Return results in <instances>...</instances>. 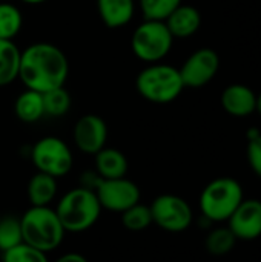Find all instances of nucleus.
Listing matches in <instances>:
<instances>
[{"label": "nucleus", "instance_id": "19", "mask_svg": "<svg viewBox=\"0 0 261 262\" xmlns=\"http://www.w3.org/2000/svg\"><path fill=\"white\" fill-rule=\"evenodd\" d=\"M22 51L14 40H0V88L18 78Z\"/></svg>", "mask_w": 261, "mask_h": 262}, {"label": "nucleus", "instance_id": "16", "mask_svg": "<svg viewBox=\"0 0 261 262\" xmlns=\"http://www.w3.org/2000/svg\"><path fill=\"white\" fill-rule=\"evenodd\" d=\"M95 172L103 180L123 178L128 173V158L123 152L114 147H103L94 155Z\"/></svg>", "mask_w": 261, "mask_h": 262}, {"label": "nucleus", "instance_id": "5", "mask_svg": "<svg viewBox=\"0 0 261 262\" xmlns=\"http://www.w3.org/2000/svg\"><path fill=\"white\" fill-rule=\"evenodd\" d=\"M245 200L242 184L229 177L212 180L200 195L202 216L211 223L228 221Z\"/></svg>", "mask_w": 261, "mask_h": 262}, {"label": "nucleus", "instance_id": "12", "mask_svg": "<svg viewBox=\"0 0 261 262\" xmlns=\"http://www.w3.org/2000/svg\"><path fill=\"white\" fill-rule=\"evenodd\" d=\"M231 232L237 239L254 241L261 236V201L243 200L228 220Z\"/></svg>", "mask_w": 261, "mask_h": 262}, {"label": "nucleus", "instance_id": "30", "mask_svg": "<svg viewBox=\"0 0 261 262\" xmlns=\"http://www.w3.org/2000/svg\"><path fill=\"white\" fill-rule=\"evenodd\" d=\"M20 2H23L26 5H40V3H45L48 0H20Z\"/></svg>", "mask_w": 261, "mask_h": 262}, {"label": "nucleus", "instance_id": "11", "mask_svg": "<svg viewBox=\"0 0 261 262\" xmlns=\"http://www.w3.org/2000/svg\"><path fill=\"white\" fill-rule=\"evenodd\" d=\"M74 143L77 149L88 155H95L106 146L108 126L105 120L94 114H86L78 118L74 126Z\"/></svg>", "mask_w": 261, "mask_h": 262}, {"label": "nucleus", "instance_id": "14", "mask_svg": "<svg viewBox=\"0 0 261 262\" xmlns=\"http://www.w3.org/2000/svg\"><path fill=\"white\" fill-rule=\"evenodd\" d=\"M97 11L102 21L111 28L118 29L126 26L135 14L134 0H97Z\"/></svg>", "mask_w": 261, "mask_h": 262}, {"label": "nucleus", "instance_id": "13", "mask_svg": "<svg viewBox=\"0 0 261 262\" xmlns=\"http://www.w3.org/2000/svg\"><path fill=\"white\" fill-rule=\"evenodd\" d=\"M222 106L232 117H248L257 109V94L246 84H231L222 94Z\"/></svg>", "mask_w": 261, "mask_h": 262}, {"label": "nucleus", "instance_id": "7", "mask_svg": "<svg viewBox=\"0 0 261 262\" xmlns=\"http://www.w3.org/2000/svg\"><path fill=\"white\" fill-rule=\"evenodd\" d=\"M31 160L37 172L54 178L65 177L74 166V155L69 146L58 137H43L31 149Z\"/></svg>", "mask_w": 261, "mask_h": 262}, {"label": "nucleus", "instance_id": "20", "mask_svg": "<svg viewBox=\"0 0 261 262\" xmlns=\"http://www.w3.org/2000/svg\"><path fill=\"white\" fill-rule=\"evenodd\" d=\"M23 17L20 9L8 2L0 3V40H14L20 32Z\"/></svg>", "mask_w": 261, "mask_h": 262}, {"label": "nucleus", "instance_id": "4", "mask_svg": "<svg viewBox=\"0 0 261 262\" xmlns=\"http://www.w3.org/2000/svg\"><path fill=\"white\" fill-rule=\"evenodd\" d=\"M135 88L146 101L168 104L180 97L185 84L177 68L158 61L151 63L140 71L135 80Z\"/></svg>", "mask_w": 261, "mask_h": 262}, {"label": "nucleus", "instance_id": "10", "mask_svg": "<svg viewBox=\"0 0 261 262\" xmlns=\"http://www.w3.org/2000/svg\"><path fill=\"white\" fill-rule=\"evenodd\" d=\"M220 68V57L211 48L197 49L191 54L183 66L178 69L185 88L198 89L206 86L218 72Z\"/></svg>", "mask_w": 261, "mask_h": 262}, {"label": "nucleus", "instance_id": "29", "mask_svg": "<svg viewBox=\"0 0 261 262\" xmlns=\"http://www.w3.org/2000/svg\"><path fill=\"white\" fill-rule=\"evenodd\" d=\"M55 262H88V259L80 255V253H75V252H69V253H65L62 255Z\"/></svg>", "mask_w": 261, "mask_h": 262}, {"label": "nucleus", "instance_id": "25", "mask_svg": "<svg viewBox=\"0 0 261 262\" xmlns=\"http://www.w3.org/2000/svg\"><path fill=\"white\" fill-rule=\"evenodd\" d=\"M23 243L20 218L3 216L0 218V252H6Z\"/></svg>", "mask_w": 261, "mask_h": 262}, {"label": "nucleus", "instance_id": "2", "mask_svg": "<svg viewBox=\"0 0 261 262\" xmlns=\"http://www.w3.org/2000/svg\"><path fill=\"white\" fill-rule=\"evenodd\" d=\"M54 210L65 232L83 233L98 221L102 206L94 190L78 186L68 190L58 200Z\"/></svg>", "mask_w": 261, "mask_h": 262}, {"label": "nucleus", "instance_id": "8", "mask_svg": "<svg viewBox=\"0 0 261 262\" xmlns=\"http://www.w3.org/2000/svg\"><path fill=\"white\" fill-rule=\"evenodd\" d=\"M149 209L152 215V223L169 233H180L188 230L194 220L189 203L182 196L171 193L157 196L151 203Z\"/></svg>", "mask_w": 261, "mask_h": 262}, {"label": "nucleus", "instance_id": "17", "mask_svg": "<svg viewBox=\"0 0 261 262\" xmlns=\"http://www.w3.org/2000/svg\"><path fill=\"white\" fill-rule=\"evenodd\" d=\"M57 189V178L43 172H37L28 183V200L34 207H46L54 201Z\"/></svg>", "mask_w": 261, "mask_h": 262}, {"label": "nucleus", "instance_id": "22", "mask_svg": "<svg viewBox=\"0 0 261 262\" xmlns=\"http://www.w3.org/2000/svg\"><path fill=\"white\" fill-rule=\"evenodd\" d=\"M122 215V224L129 232H142L146 230L152 224V215L149 206L142 203L134 204L132 207L126 209Z\"/></svg>", "mask_w": 261, "mask_h": 262}, {"label": "nucleus", "instance_id": "24", "mask_svg": "<svg viewBox=\"0 0 261 262\" xmlns=\"http://www.w3.org/2000/svg\"><path fill=\"white\" fill-rule=\"evenodd\" d=\"M43 107L45 115L49 117H63L71 109V95L69 92L62 86L51 89L43 94Z\"/></svg>", "mask_w": 261, "mask_h": 262}, {"label": "nucleus", "instance_id": "23", "mask_svg": "<svg viewBox=\"0 0 261 262\" xmlns=\"http://www.w3.org/2000/svg\"><path fill=\"white\" fill-rule=\"evenodd\" d=\"M180 5L182 0H138L143 18L157 21H165Z\"/></svg>", "mask_w": 261, "mask_h": 262}, {"label": "nucleus", "instance_id": "1", "mask_svg": "<svg viewBox=\"0 0 261 262\" xmlns=\"http://www.w3.org/2000/svg\"><path fill=\"white\" fill-rule=\"evenodd\" d=\"M68 74V58L55 45L40 41L22 51L18 78L26 89L45 94L51 89L62 88L66 83Z\"/></svg>", "mask_w": 261, "mask_h": 262}, {"label": "nucleus", "instance_id": "18", "mask_svg": "<svg viewBox=\"0 0 261 262\" xmlns=\"http://www.w3.org/2000/svg\"><path fill=\"white\" fill-rule=\"evenodd\" d=\"M14 112L17 118L23 123H35L45 115L43 107V94L25 89L14 103Z\"/></svg>", "mask_w": 261, "mask_h": 262}, {"label": "nucleus", "instance_id": "31", "mask_svg": "<svg viewBox=\"0 0 261 262\" xmlns=\"http://www.w3.org/2000/svg\"><path fill=\"white\" fill-rule=\"evenodd\" d=\"M255 111L261 115V94L260 95H257V109H255Z\"/></svg>", "mask_w": 261, "mask_h": 262}, {"label": "nucleus", "instance_id": "28", "mask_svg": "<svg viewBox=\"0 0 261 262\" xmlns=\"http://www.w3.org/2000/svg\"><path fill=\"white\" fill-rule=\"evenodd\" d=\"M102 180H103V178H102L95 170L85 172V173L80 177V186L85 187V189H89V190H94V192H95V189L98 187V184H100Z\"/></svg>", "mask_w": 261, "mask_h": 262}, {"label": "nucleus", "instance_id": "15", "mask_svg": "<svg viewBox=\"0 0 261 262\" xmlns=\"http://www.w3.org/2000/svg\"><path fill=\"white\" fill-rule=\"evenodd\" d=\"M165 23L174 38H188L198 31L202 25V15L197 8L191 5H180L165 20Z\"/></svg>", "mask_w": 261, "mask_h": 262}, {"label": "nucleus", "instance_id": "6", "mask_svg": "<svg viewBox=\"0 0 261 262\" xmlns=\"http://www.w3.org/2000/svg\"><path fill=\"white\" fill-rule=\"evenodd\" d=\"M174 37L165 21L143 20L132 32L131 49L137 58L146 63L162 61L171 51Z\"/></svg>", "mask_w": 261, "mask_h": 262}, {"label": "nucleus", "instance_id": "27", "mask_svg": "<svg viewBox=\"0 0 261 262\" xmlns=\"http://www.w3.org/2000/svg\"><path fill=\"white\" fill-rule=\"evenodd\" d=\"M248 163L252 172L261 178V134L254 130V135H249L248 143Z\"/></svg>", "mask_w": 261, "mask_h": 262}, {"label": "nucleus", "instance_id": "21", "mask_svg": "<svg viewBox=\"0 0 261 262\" xmlns=\"http://www.w3.org/2000/svg\"><path fill=\"white\" fill-rule=\"evenodd\" d=\"M235 243H237V238L231 232L229 227H217L208 235L205 246H206V250L212 256H225L229 252H232V249L235 247Z\"/></svg>", "mask_w": 261, "mask_h": 262}, {"label": "nucleus", "instance_id": "9", "mask_svg": "<svg viewBox=\"0 0 261 262\" xmlns=\"http://www.w3.org/2000/svg\"><path fill=\"white\" fill-rule=\"evenodd\" d=\"M95 195L102 209L117 213H123L126 209L140 203L142 196L138 186L126 177L115 180H102L98 187L95 189Z\"/></svg>", "mask_w": 261, "mask_h": 262}, {"label": "nucleus", "instance_id": "3", "mask_svg": "<svg viewBox=\"0 0 261 262\" xmlns=\"http://www.w3.org/2000/svg\"><path fill=\"white\" fill-rule=\"evenodd\" d=\"M20 226L23 243L43 253H49L58 249L66 233L55 210L49 206H31L20 216Z\"/></svg>", "mask_w": 261, "mask_h": 262}, {"label": "nucleus", "instance_id": "26", "mask_svg": "<svg viewBox=\"0 0 261 262\" xmlns=\"http://www.w3.org/2000/svg\"><path fill=\"white\" fill-rule=\"evenodd\" d=\"M2 262H49L46 253L20 243L18 246L2 253Z\"/></svg>", "mask_w": 261, "mask_h": 262}]
</instances>
